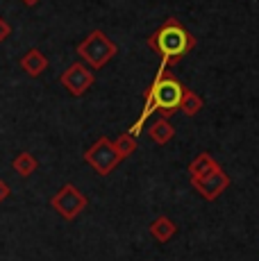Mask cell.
Instances as JSON below:
<instances>
[{
	"label": "cell",
	"mask_w": 259,
	"mask_h": 261,
	"mask_svg": "<svg viewBox=\"0 0 259 261\" xmlns=\"http://www.w3.org/2000/svg\"><path fill=\"white\" fill-rule=\"evenodd\" d=\"M182 93H184V87L175 77L168 75V66L166 64H159L155 82H152L150 89L146 91V105H143L141 116H139V120L127 129V132L139 139V134L143 132V125L148 123V118H150L155 112H159L164 118L173 116V114L180 109Z\"/></svg>",
	"instance_id": "6da1fadb"
},
{
	"label": "cell",
	"mask_w": 259,
	"mask_h": 261,
	"mask_svg": "<svg viewBox=\"0 0 259 261\" xmlns=\"http://www.w3.org/2000/svg\"><path fill=\"white\" fill-rule=\"evenodd\" d=\"M146 43L152 53H157L162 57V64H166V66L177 64L184 55L196 48V39L184 30V25L175 16L166 18L162 28L148 37Z\"/></svg>",
	"instance_id": "7a4b0ae2"
},
{
	"label": "cell",
	"mask_w": 259,
	"mask_h": 261,
	"mask_svg": "<svg viewBox=\"0 0 259 261\" xmlns=\"http://www.w3.org/2000/svg\"><path fill=\"white\" fill-rule=\"evenodd\" d=\"M77 53L82 55V59L91 68H102L105 64L118 53V48H116L114 41H109L107 34L100 32V30H96V32H91L77 46Z\"/></svg>",
	"instance_id": "3957f363"
},
{
	"label": "cell",
	"mask_w": 259,
	"mask_h": 261,
	"mask_svg": "<svg viewBox=\"0 0 259 261\" xmlns=\"http://www.w3.org/2000/svg\"><path fill=\"white\" fill-rule=\"evenodd\" d=\"M84 162H87L89 166L96 170L98 175H109L114 168L118 166V164L123 162V159L118 157L114 143L109 141V139L100 137L96 143L91 145V148L87 150V152H84Z\"/></svg>",
	"instance_id": "277c9868"
},
{
	"label": "cell",
	"mask_w": 259,
	"mask_h": 261,
	"mask_svg": "<svg viewBox=\"0 0 259 261\" xmlns=\"http://www.w3.org/2000/svg\"><path fill=\"white\" fill-rule=\"evenodd\" d=\"M84 207H87V198H84L73 184L62 187L53 198V209L59 216H64L66 220L77 218V216L84 212Z\"/></svg>",
	"instance_id": "5b68a950"
},
{
	"label": "cell",
	"mask_w": 259,
	"mask_h": 261,
	"mask_svg": "<svg viewBox=\"0 0 259 261\" xmlns=\"http://www.w3.org/2000/svg\"><path fill=\"white\" fill-rule=\"evenodd\" d=\"M191 182L205 200H216L223 191L230 187V177H227V173H223L221 166L209 170L207 175H200V177H191Z\"/></svg>",
	"instance_id": "8992f818"
},
{
	"label": "cell",
	"mask_w": 259,
	"mask_h": 261,
	"mask_svg": "<svg viewBox=\"0 0 259 261\" xmlns=\"http://www.w3.org/2000/svg\"><path fill=\"white\" fill-rule=\"evenodd\" d=\"M62 84L68 89L75 98H80V95H84L91 89V84H93V73L89 71L84 64H71V66L66 68V71L62 73Z\"/></svg>",
	"instance_id": "52a82bcc"
},
{
	"label": "cell",
	"mask_w": 259,
	"mask_h": 261,
	"mask_svg": "<svg viewBox=\"0 0 259 261\" xmlns=\"http://www.w3.org/2000/svg\"><path fill=\"white\" fill-rule=\"evenodd\" d=\"M148 137H150L157 145H166L173 137H175V127L168 123V118L162 116V118H157V120L150 123V127H148Z\"/></svg>",
	"instance_id": "ba28073f"
},
{
	"label": "cell",
	"mask_w": 259,
	"mask_h": 261,
	"mask_svg": "<svg viewBox=\"0 0 259 261\" xmlns=\"http://www.w3.org/2000/svg\"><path fill=\"white\" fill-rule=\"evenodd\" d=\"M175 232H177V227H175V223H173L168 216H159V218H155L150 223V234H152V239L155 241H159V243L171 241L173 237H175Z\"/></svg>",
	"instance_id": "9c48e42d"
},
{
	"label": "cell",
	"mask_w": 259,
	"mask_h": 261,
	"mask_svg": "<svg viewBox=\"0 0 259 261\" xmlns=\"http://www.w3.org/2000/svg\"><path fill=\"white\" fill-rule=\"evenodd\" d=\"M214 168H218V162L209 152H202L191 162V166H189V175H191V177H200V175H207L209 170H214Z\"/></svg>",
	"instance_id": "30bf717a"
},
{
	"label": "cell",
	"mask_w": 259,
	"mask_h": 261,
	"mask_svg": "<svg viewBox=\"0 0 259 261\" xmlns=\"http://www.w3.org/2000/svg\"><path fill=\"white\" fill-rule=\"evenodd\" d=\"M23 68H25L30 75H41L48 68V59L43 57L39 50H30L25 57H23Z\"/></svg>",
	"instance_id": "8fae6325"
},
{
	"label": "cell",
	"mask_w": 259,
	"mask_h": 261,
	"mask_svg": "<svg viewBox=\"0 0 259 261\" xmlns=\"http://www.w3.org/2000/svg\"><path fill=\"white\" fill-rule=\"evenodd\" d=\"M180 109L187 114V116H196V114L202 109V98L196 91H191V89H184L182 100H180Z\"/></svg>",
	"instance_id": "7c38bea8"
},
{
	"label": "cell",
	"mask_w": 259,
	"mask_h": 261,
	"mask_svg": "<svg viewBox=\"0 0 259 261\" xmlns=\"http://www.w3.org/2000/svg\"><path fill=\"white\" fill-rule=\"evenodd\" d=\"M37 168H39V162L30 152H21L14 159V170H16L18 175H23V177H30Z\"/></svg>",
	"instance_id": "4fadbf2b"
},
{
	"label": "cell",
	"mask_w": 259,
	"mask_h": 261,
	"mask_svg": "<svg viewBox=\"0 0 259 261\" xmlns=\"http://www.w3.org/2000/svg\"><path fill=\"white\" fill-rule=\"evenodd\" d=\"M114 143V148H116V152H118V157L121 159H125V157H130V154L137 150V137H132L130 132H125V134H121V137L116 139V141H112Z\"/></svg>",
	"instance_id": "5bb4252c"
},
{
	"label": "cell",
	"mask_w": 259,
	"mask_h": 261,
	"mask_svg": "<svg viewBox=\"0 0 259 261\" xmlns=\"http://www.w3.org/2000/svg\"><path fill=\"white\" fill-rule=\"evenodd\" d=\"M7 198H9V187L3 182V179H0V202H3V200H7Z\"/></svg>",
	"instance_id": "9a60e30c"
},
{
	"label": "cell",
	"mask_w": 259,
	"mask_h": 261,
	"mask_svg": "<svg viewBox=\"0 0 259 261\" xmlns=\"http://www.w3.org/2000/svg\"><path fill=\"white\" fill-rule=\"evenodd\" d=\"M7 34H9V28H7V25H5L3 21H0V41H3V39L7 37Z\"/></svg>",
	"instance_id": "2e32d148"
},
{
	"label": "cell",
	"mask_w": 259,
	"mask_h": 261,
	"mask_svg": "<svg viewBox=\"0 0 259 261\" xmlns=\"http://www.w3.org/2000/svg\"><path fill=\"white\" fill-rule=\"evenodd\" d=\"M25 3H28V5H34V3H39V0H25Z\"/></svg>",
	"instance_id": "e0dca14e"
}]
</instances>
